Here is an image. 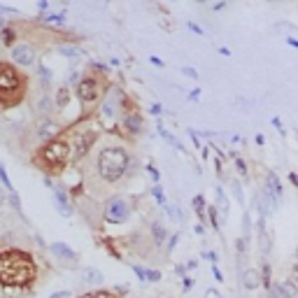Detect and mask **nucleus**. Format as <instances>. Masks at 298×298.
<instances>
[{
    "mask_svg": "<svg viewBox=\"0 0 298 298\" xmlns=\"http://www.w3.org/2000/svg\"><path fill=\"white\" fill-rule=\"evenodd\" d=\"M35 280V263L26 252L10 249L0 254V282L10 287H26Z\"/></svg>",
    "mask_w": 298,
    "mask_h": 298,
    "instance_id": "f257e3e1",
    "label": "nucleus"
},
{
    "mask_svg": "<svg viewBox=\"0 0 298 298\" xmlns=\"http://www.w3.org/2000/svg\"><path fill=\"white\" fill-rule=\"evenodd\" d=\"M128 163H131V158H128V152L124 147H105L96 156V170L105 182H116L126 175Z\"/></svg>",
    "mask_w": 298,
    "mask_h": 298,
    "instance_id": "f03ea898",
    "label": "nucleus"
},
{
    "mask_svg": "<svg viewBox=\"0 0 298 298\" xmlns=\"http://www.w3.org/2000/svg\"><path fill=\"white\" fill-rule=\"evenodd\" d=\"M70 156V145L66 140H49L40 152V158L51 168H61Z\"/></svg>",
    "mask_w": 298,
    "mask_h": 298,
    "instance_id": "7ed1b4c3",
    "label": "nucleus"
},
{
    "mask_svg": "<svg viewBox=\"0 0 298 298\" xmlns=\"http://www.w3.org/2000/svg\"><path fill=\"white\" fill-rule=\"evenodd\" d=\"M21 86L24 82H21L19 72L7 66H0V101H10L12 96L21 91Z\"/></svg>",
    "mask_w": 298,
    "mask_h": 298,
    "instance_id": "20e7f679",
    "label": "nucleus"
},
{
    "mask_svg": "<svg viewBox=\"0 0 298 298\" xmlns=\"http://www.w3.org/2000/svg\"><path fill=\"white\" fill-rule=\"evenodd\" d=\"M131 217V205L122 196H114L105 203V219L110 224H124Z\"/></svg>",
    "mask_w": 298,
    "mask_h": 298,
    "instance_id": "39448f33",
    "label": "nucleus"
},
{
    "mask_svg": "<svg viewBox=\"0 0 298 298\" xmlns=\"http://www.w3.org/2000/svg\"><path fill=\"white\" fill-rule=\"evenodd\" d=\"M77 93H80L82 103H96L101 98V84L93 77H84L80 82V86H77Z\"/></svg>",
    "mask_w": 298,
    "mask_h": 298,
    "instance_id": "423d86ee",
    "label": "nucleus"
},
{
    "mask_svg": "<svg viewBox=\"0 0 298 298\" xmlns=\"http://www.w3.org/2000/svg\"><path fill=\"white\" fill-rule=\"evenodd\" d=\"M12 61L16 63V66H33L35 63V49H33L31 45H16L14 49H12Z\"/></svg>",
    "mask_w": 298,
    "mask_h": 298,
    "instance_id": "0eeeda50",
    "label": "nucleus"
},
{
    "mask_svg": "<svg viewBox=\"0 0 298 298\" xmlns=\"http://www.w3.org/2000/svg\"><path fill=\"white\" fill-rule=\"evenodd\" d=\"M93 142H96V131H91V128L80 131L75 135V149H77V154H86L93 147Z\"/></svg>",
    "mask_w": 298,
    "mask_h": 298,
    "instance_id": "6e6552de",
    "label": "nucleus"
},
{
    "mask_svg": "<svg viewBox=\"0 0 298 298\" xmlns=\"http://www.w3.org/2000/svg\"><path fill=\"white\" fill-rule=\"evenodd\" d=\"M268 191H270V201L273 203H277L280 198H282V187H280V180L275 172L268 175Z\"/></svg>",
    "mask_w": 298,
    "mask_h": 298,
    "instance_id": "1a4fd4ad",
    "label": "nucleus"
},
{
    "mask_svg": "<svg viewBox=\"0 0 298 298\" xmlns=\"http://www.w3.org/2000/svg\"><path fill=\"white\" fill-rule=\"evenodd\" d=\"M124 126H126V131H131V133H140L142 131L140 116H137L135 112H126V114H124Z\"/></svg>",
    "mask_w": 298,
    "mask_h": 298,
    "instance_id": "9d476101",
    "label": "nucleus"
},
{
    "mask_svg": "<svg viewBox=\"0 0 298 298\" xmlns=\"http://www.w3.org/2000/svg\"><path fill=\"white\" fill-rule=\"evenodd\" d=\"M51 252L56 254L58 259H68V261H77V254L72 252L68 245H63V243H54L51 245Z\"/></svg>",
    "mask_w": 298,
    "mask_h": 298,
    "instance_id": "9b49d317",
    "label": "nucleus"
},
{
    "mask_svg": "<svg viewBox=\"0 0 298 298\" xmlns=\"http://www.w3.org/2000/svg\"><path fill=\"white\" fill-rule=\"evenodd\" d=\"M56 203H58V212L66 214V217H70V214H72V207H70V203H68L66 193H63V191H56Z\"/></svg>",
    "mask_w": 298,
    "mask_h": 298,
    "instance_id": "f8f14e48",
    "label": "nucleus"
},
{
    "mask_svg": "<svg viewBox=\"0 0 298 298\" xmlns=\"http://www.w3.org/2000/svg\"><path fill=\"white\" fill-rule=\"evenodd\" d=\"M277 291H280V296H282V298H296L298 287H296V284H291V282L287 280V282H282V284L277 287Z\"/></svg>",
    "mask_w": 298,
    "mask_h": 298,
    "instance_id": "ddd939ff",
    "label": "nucleus"
},
{
    "mask_svg": "<svg viewBox=\"0 0 298 298\" xmlns=\"http://www.w3.org/2000/svg\"><path fill=\"white\" fill-rule=\"evenodd\" d=\"M82 275H84L86 282H91V284H101L103 280H105V277H103V273H101V270H96V268H84V273H82Z\"/></svg>",
    "mask_w": 298,
    "mask_h": 298,
    "instance_id": "4468645a",
    "label": "nucleus"
},
{
    "mask_svg": "<svg viewBox=\"0 0 298 298\" xmlns=\"http://www.w3.org/2000/svg\"><path fill=\"white\" fill-rule=\"evenodd\" d=\"M152 235H154V243L161 245L163 240H166V228H163L158 222H154V224H152Z\"/></svg>",
    "mask_w": 298,
    "mask_h": 298,
    "instance_id": "2eb2a0df",
    "label": "nucleus"
},
{
    "mask_svg": "<svg viewBox=\"0 0 298 298\" xmlns=\"http://www.w3.org/2000/svg\"><path fill=\"white\" fill-rule=\"evenodd\" d=\"M243 284L247 289H254L259 284V275L254 273V270H245V273H243Z\"/></svg>",
    "mask_w": 298,
    "mask_h": 298,
    "instance_id": "dca6fc26",
    "label": "nucleus"
},
{
    "mask_svg": "<svg viewBox=\"0 0 298 298\" xmlns=\"http://www.w3.org/2000/svg\"><path fill=\"white\" fill-rule=\"evenodd\" d=\"M54 133H56V126H54V124H49V122H47V124H42V126L37 128V135H40L42 140H45V137H51V135H54Z\"/></svg>",
    "mask_w": 298,
    "mask_h": 298,
    "instance_id": "f3484780",
    "label": "nucleus"
},
{
    "mask_svg": "<svg viewBox=\"0 0 298 298\" xmlns=\"http://www.w3.org/2000/svg\"><path fill=\"white\" fill-rule=\"evenodd\" d=\"M56 105H58V107H66L68 105V89H66V86L56 91Z\"/></svg>",
    "mask_w": 298,
    "mask_h": 298,
    "instance_id": "a211bd4d",
    "label": "nucleus"
},
{
    "mask_svg": "<svg viewBox=\"0 0 298 298\" xmlns=\"http://www.w3.org/2000/svg\"><path fill=\"white\" fill-rule=\"evenodd\" d=\"M135 273L140 275V277L149 280V282H154V280H158V277H161V275H158V273H154V270H145V268H135Z\"/></svg>",
    "mask_w": 298,
    "mask_h": 298,
    "instance_id": "6ab92c4d",
    "label": "nucleus"
},
{
    "mask_svg": "<svg viewBox=\"0 0 298 298\" xmlns=\"http://www.w3.org/2000/svg\"><path fill=\"white\" fill-rule=\"evenodd\" d=\"M101 114H103V116H105V119H112V116H114V103H112V101H107V103H105V105H103Z\"/></svg>",
    "mask_w": 298,
    "mask_h": 298,
    "instance_id": "aec40b11",
    "label": "nucleus"
},
{
    "mask_svg": "<svg viewBox=\"0 0 298 298\" xmlns=\"http://www.w3.org/2000/svg\"><path fill=\"white\" fill-rule=\"evenodd\" d=\"M14 40H16L14 31H12V28H5V31H3V42L10 47V45H14Z\"/></svg>",
    "mask_w": 298,
    "mask_h": 298,
    "instance_id": "412c9836",
    "label": "nucleus"
},
{
    "mask_svg": "<svg viewBox=\"0 0 298 298\" xmlns=\"http://www.w3.org/2000/svg\"><path fill=\"white\" fill-rule=\"evenodd\" d=\"M7 193H10V201H12V207H14V210H19V196H16V191H14V189H12V191H7Z\"/></svg>",
    "mask_w": 298,
    "mask_h": 298,
    "instance_id": "4be33fe9",
    "label": "nucleus"
},
{
    "mask_svg": "<svg viewBox=\"0 0 298 298\" xmlns=\"http://www.w3.org/2000/svg\"><path fill=\"white\" fill-rule=\"evenodd\" d=\"M263 282H266V287L270 289V268L263 266Z\"/></svg>",
    "mask_w": 298,
    "mask_h": 298,
    "instance_id": "5701e85b",
    "label": "nucleus"
},
{
    "mask_svg": "<svg viewBox=\"0 0 298 298\" xmlns=\"http://www.w3.org/2000/svg\"><path fill=\"white\" fill-rule=\"evenodd\" d=\"M154 196H156L158 203H161V205L166 207V198H163V193H161V187H154Z\"/></svg>",
    "mask_w": 298,
    "mask_h": 298,
    "instance_id": "b1692460",
    "label": "nucleus"
},
{
    "mask_svg": "<svg viewBox=\"0 0 298 298\" xmlns=\"http://www.w3.org/2000/svg\"><path fill=\"white\" fill-rule=\"evenodd\" d=\"M235 166H237V172H240V175H245V172H247V168H245L243 158H235Z\"/></svg>",
    "mask_w": 298,
    "mask_h": 298,
    "instance_id": "393cba45",
    "label": "nucleus"
},
{
    "mask_svg": "<svg viewBox=\"0 0 298 298\" xmlns=\"http://www.w3.org/2000/svg\"><path fill=\"white\" fill-rule=\"evenodd\" d=\"M193 205H196V210L201 212V217H203V196H196V198H193Z\"/></svg>",
    "mask_w": 298,
    "mask_h": 298,
    "instance_id": "a878e982",
    "label": "nucleus"
},
{
    "mask_svg": "<svg viewBox=\"0 0 298 298\" xmlns=\"http://www.w3.org/2000/svg\"><path fill=\"white\" fill-rule=\"evenodd\" d=\"M51 298H70V293H68V291H56V293H51Z\"/></svg>",
    "mask_w": 298,
    "mask_h": 298,
    "instance_id": "bb28decb",
    "label": "nucleus"
},
{
    "mask_svg": "<svg viewBox=\"0 0 298 298\" xmlns=\"http://www.w3.org/2000/svg\"><path fill=\"white\" fill-rule=\"evenodd\" d=\"M182 72H184V75H187V77H198V72L193 70V68H184Z\"/></svg>",
    "mask_w": 298,
    "mask_h": 298,
    "instance_id": "cd10ccee",
    "label": "nucleus"
},
{
    "mask_svg": "<svg viewBox=\"0 0 298 298\" xmlns=\"http://www.w3.org/2000/svg\"><path fill=\"white\" fill-rule=\"evenodd\" d=\"M63 19V14H54V16H49V19H47V21H51V24H58V21H61Z\"/></svg>",
    "mask_w": 298,
    "mask_h": 298,
    "instance_id": "c85d7f7f",
    "label": "nucleus"
},
{
    "mask_svg": "<svg viewBox=\"0 0 298 298\" xmlns=\"http://www.w3.org/2000/svg\"><path fill=\"white\" fill-rule=\"evenodd\" d=\"M212 270H214V277H217L219 282H222V273H219V268H217V266H212Z\"/></svg>",
    "mask_w": 298,
    "mask_h": 298,
    "instance_id": "c756f323",
    "label": "nucleus"
},
{
    "mask_svg": "<svg viewBox=\"0 0 298 298\" xmlns=\"http://www.w3.org/2000/svg\"><path fill=\"white\" fill-rule=\"evenodd\" d=\"M61 51H63V54H68V56H75V54H77V51H75V49H66V47H63V49H61Z\"/></svg>",
    "mask_w": 298,
    "mask_h": 298,
    "instance_id": "7c9ffc66",
    "label": "nucleus"
},
{
    "mask_svg": "<svg viewBox=\"0 0 298 298\" xmlns=\"http://www.w3.org/2000/svg\"><path fill=\"white\" fill-rule=\"evenodd\" d=\"M207 298H219L217 291H207Z\"/></svg>",
    "mask_w": 298,
    "mask_h": 298,
    "instance_id": "2f4dec72",
    "label": "nucleus"
},
{
    "mask_svg": "<svg viewBox=\"0 0 298 298\" xmlns=\"http://www.w3.org/2000/svg\"><path fill=\"white\" fill-rule=\"evenodd\" d=\"M293 277H296V284H298V268H293Z\"/></svg>",
    "mask_w": 298,
    "mask_h": 298,
    "instance_id": "473e14b6",
    "label": "nucleus"
},
{
    "mask_svg": "<svg viewBox=\"0 0 298 298\" xmlns=\"http://www.w3.org/2000/svg\"><path fill=\"white\" fill-rule=\"evenodd\" d=\"M3 105H5V103H0V110H3Z\"/></svg>",
    "mask_w": 298,
    "mask_h": 298,
    "instance_id": "72a5a7b5",
    "label": "nucleus"
}]
</instances>
